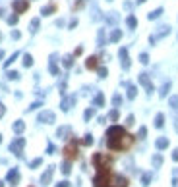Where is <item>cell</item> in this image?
Returning <instances> with one entry per match:
<instances>
[{"label": "cell", "mask_w": 178, "mask_h": 187, "mask_svg": "<svg viewBox=\"0 0 178 187\" xmlns=\"http://www.w3.org/2000/svg\"><path fill=\"white\" fill-rule=\"evenodd\" d=\"M105 137H106V147H109V150H112V153H126V150L132 149L134 141H136V137L128 133L122 125L109 127Z\"/></svg>", "instance_id": "cell-1"}, {"label": "cell", "mask_w": 178, "mask_h": 187, "mask_svg": "<svg viewBox=\"0 0 178 187\" xmlns=\"http://www.w3.org/2000/svg\"><path fill=\"white\" fill-rule=\"evenodd\" d=\"M130 181L122 174H114L112 170H99L93 177V187H128Z\"/></svg>", "instance_id": "cell-2"}, {"label": "cell", "mask_w": 178, "mask_h": 187, "mask_svg": "<svg viewBox=\"0 0 178 187\" xmlns=\"http://www.w3.org/2000/svg\"><path fill=\"white\" fill-rule=\"evenodd\" d=\"M91 162H93V166L99 170H110L112 168V156L106 154V153H95L93 158H91Z\"/></svg>", "instance_id": "cell-3"}, {"label": "cell", "mask_w": 178, "mask_h": 187, "mask_svg": "<svg viewBox=\"0 0 178 187\" xmlns=\"http://www.w3.org/2000/svg\"><path fill=\"white\" fill-rule=\"evenodd\" d=\"M62 153H64V158L66 160H76L77 156H80V149H77V139H70L68 141V145L62 149Z\"/></svg>", "instance_id": "cell-4"}, {"label": "cell", "mask_w": 178, "mask_h": 187, "mask_svg": "<svg viewBox=\"0 0 178 187\" xmlns=\"http://www.w3.org/2000/svg\"><path fill=\"white\" fill-rule=\"evenodd\" d=\"M23 147H25V139L23 137H18V139H14L12 141V145H10V153H14L16 156H23Z\"/></svg>", "instance_id": "cell-5"}, {"label": "cell", "mask_w": 178, "mask_h": 187, "mask_svg": "<svg viewBox=\"0 0 178 187\" xmlns=\"http://www.w3.org/2000/svg\"><path fill=\"white\" fill-rule=\"evenodd\" d=\"M12 8H14V14H23L27 12V8H29V0H14L12 2Z\"/></svg>", "instance_id": "cell-6"}, {"label": "cell", "mask_w": 178, "mask_h": 187, "mask_svg": "<svg viewBox=\"0 0 178 187\" xmlns=\"http://www.w3.org/2000/svg\"><path fill=\"white\" fill-rule=\"evenodd\" d=\"M41 124H54V120H56V116H54V112H51V110H45V112H41L39 114V118H37Z\"/></svg>", "instance_id": "cell-7"}, {"label": "cell", "mask_w": 178, "mask_h": 187, "mask_svg": "<svg viewBox=\"0 0 178 187\" xmlns=\"http://www.w3.org/2000/svg\"><path fill=\"white\" fill-rule=\"evenodd\" d=\"M52 176H54V166H48L47 172L41 176V183H43V185H48V183L52 181Z\"/></svg>", "instance_id": "cell-8"}, {"label": "cell", "mask_w": 178, "mask_h": 187, "mask_svg": "<svg viewBox=\"0 0 178 187\" xmlns=\"http://www.w3.org/2000/svg\"><path fill=\"white\" fill-rule=\"evenodd\" d=\"M139 83L145 87L147 93H153V83H151V79H149L147 74H139Z\"/></svg>", "instance_id": "cell-9"}, {"label": "cell", "mask_w": 178, "mask_h": 187, "mask_svg": "<svg viewBox=\"0 0 178 187\" xmlns=\"http://www.w3.org/2000/svg\"><path fill=\"white\" fill-rule=\"evenodd\" d=\"M85 68L87 70H99V56H89L85 60Z\"/></svg>", "instance_id": "cell-10"}, {"label": "cell", "mask_w": 178, "mask_h": 187, "mask_svg": "<svg viewBox=\"0 0 178 187\" xmlns=\"http://www.w3.org/2000/svg\"><path fill=\"white\" fill-rule=\"evenodd\" d=\"M6 179L10 181V185H18V181H19V172L14 168V170H10L8 172V176H6Z\"/></svg>", "instance_id": "cell-11"}, {"label": "cell", "mask_w": 178, "mask_h": 187, "mask_svg": "<svg viewBox=\"0 0 178 187\" xmlns=\"http://www.w3.org/2000/svg\"><path fill=\"white\" fill-rule=\"evenodd\" d=\"M120 58H122V68L124 70H128L130 68V58H128V48H120Z\"/></svg>", "instance_id": "cell-12"}, {"label": "cell", "mask_w": 178, "mask_h": 187, "mask_svg": "<svg viewBox=\"0 0 178 187\" xmlns=\"http://www.w3.org/2000/svg\"><path fill=\"white\" fill-rule=\"evenodd\" d=\"M76 102V97H68V98H64L62 100V106H60V108L64 110V112H68L70 108H72V104Z\"/></svg>", "instance_id": "cell-13"}, {"label": "cell", "mask_w": 178, "mask_h": 187, "mask_svg": "<svg viewBox=\"0 0 178 187\" xmlns=\"http://www.w3.org/2000/svg\"><path fill=\"white\" fill-rule=\"evenodd\" d=\"M12 129H14V133H23V129H25V124L21 120H18V121H14V125H12Z\"/></svg>", "instance_id": "cell-14"}, {"label": "cell", "mask_w": 178, "mask_h": 187, "mask_svg": "<svg viewBox=\"0 0 178 187\" xmlns=\"http://www.w3.org/2000/svg\"><path fill=\"white\" fill-rule=\"evenodd\" d=\"M155 147H157L159 150H165V149L168 147V139H167V137H159L157 143H155Z\"/></svg>", "instance_id": "cell-15"}, {"label": "cell", "mask_w": 178, "mask_h": 187, "mask_svg": "<svg viewBox=\"0 0 178 187\" xmlns=\"http://www.w3.org/2000/svg\"><path fill=\"white\" fill-rule=\"evenodd\" d=\"M54 12H56V4H48V6H45V8L41 10L43 16H51V14H54Z\"/></svg>", "instance_id": "cell-16"}, {"label": "cell", "mask_w": 178, "mask_h": 187, "mask_svg": "<svg viewBox=\"0 0 178 187\" xmlns=\"http://www.w3.org/2000/svg\"><path fill=\"white\" fill-rule=\"evenodd\" d=\"M66 135H70V127H66V125L56 131V137H60V139H66Z\"/></svg>", "instance_id": "cell-17"}, {"label": "cell", "mask_w": 178, "mask_h": 187, "mask_svg": "<svg viewBox=\"0 0 178 187\" xmlns=\"http://www.w3.org/2000/svg\"><path fill=\"white\" fill-rule=\"evenodd\" d=\"M126 23H128L130 29H136V27H138V19L134 18V16H128V18H126Z\"/></svg>", "instance_id": "cell-18"}, {"label": "cell", "mask_w": 178, "mask_h": 187, "mask_svg": "<svg viewBox=\"0 0 178 187\" xmlns=\"http://www.w3.org/2000/svg\"><path fill=\"white\" fill-rule=\"evenodd\" d=\"M165 125V114H157L155 116V127H163Z\"/></svg>", "instance_id": "cell-19"}, {"label": "cell", "mask_w": 178, "mask_h": 187, "mask_svg": "<svg viewBox=\"0 0 178 187\" xmlns=\"http://www.w3.org/2000/svg\"><path fill=\"white\" fill-rule=\"evenodd\" d=\"M120 37H122V31H120V29H114V31L110 33V42H118Z\"/></svg>", "instance_id": "cell-20"}, {"label": "cell", "mask_w": 178, "mask_h": 187, "mask_svg": "<svg viewBox=\"0 0 178 187\" xmlns=\"http://www.w3.org/2000/svg\"><path fill=\"white\" fill-rule=\"evenodd\" d=\"M136 95H138V89H136V85H128V98H136Z\"/></svg>", "instance_id": "cell-21"}, {"label": "cell", "mask_w": 178, "mask_h": 187, "mask_svg": "<svg viewBox=\"0 0 178 187\" xmlns=\"http://www.w3.org/2000/svg\"><path fill=\"white\" fill-rule=\"evenodd\" d=\"M81 143V145H85V147H89V145H93V135H91V133H87V135H85V137L80 141Z\"/></svg>", "instance_id": "cell-22"}, {"label": "cell", "mask_w": 178, "mask_h": 187, "mask_svg": "<svg viewBox=\"0 0 178 187\" xmlns=\"http://www.w3.org/2000/svg\"><path fill=\"white\" fill-rule=\"evenodd\" d=\"M168 91H170V81H167L165 85H163V89L159 91V95H161V98H163V97H167V95H168Z\"/></svg>", "instance_id": "cell-23"}, {"label": "cell", "mask_w": 178, "mask_h": 187, "mask_svg": "<svg viewBox=\"0 0 178 187\" xmlns=\"http://www.w3.org/2000/svg\"><path fill=\"white\" fill-rule=\"evenodd\" d=\"M70 172H72V164H70V160H66V162L62 164V174H64V176H68Z\"/></svg>", "instance_id": "cell-24"}, {"label": "cell", "mask_w": 178, "mask_h": 187, "mask_svg": "<svg viewBox=\"0 0 178 187\" xmlns=\"http://www.w3.org/2000/svg\"><path fill=\"white\" fill-rule=\"evenodd\" d=\"M161 164H163V156L161 154H155L153 156V168H161Z\"/></svg>", "instance_id": "cell-25"}, {"label": "cell", "mask_w": 178, "mask_h": 187, "mask_svg": "<svg viewBox=\"0 0 178 187\" xmlns=\"http://www.w3.org/2000/svg\"><path fill=\"white\" fill-rule=\"evenodd\" d=\"M62 64H64L66 68H72V66H74V56H64Z\"/></svg>", "instance_id": "cell-26"}, {"label": "cell", "mask_w": 178, "mask_h": 187, "mask_svg": "<svg viewBox=\"0 0 178 187\" xmlns=\"http://www.w3.org/2000/svg\"><path fill=\"white\" fill-rule=\"evenodd\" d=\"M23 66H25V68L33 66V56H31V54H25V56H23Z\"/></svg>", "instance_id": "cell-27"}, {"label": "cell", "mask_w": 178, "mask_h": 187, "mask_svg": "<svg viewBox=\"0 0 178 187\" xmlns=\"http://www.w3.org/2000/svg\"><path fill=\"white\" fill-rule=\"evenodd\" d=\"M161 14H163V8H157V10H153L151 14H149L147 18H149V19H157V18L161 16Z\"/></svg>", "instance_id": "cell-28"}, {"label": "cell", "mask_w": 178, "mask_h": 187, "mask_svg": "<svg viewBox=\"0 0 178 187\" xmlns=\"http://www.w3.org/2000/svg\"><path fill=\"white\" fill-rule=\"evenodd\" d=\"M85 2H87V0H76V4H74V12H77V10H81L83 6H85Z\"/></svg>", "instance_id": "cell-29"}, {"label": "cell", "mask_w": 178, "mask_h": 187, "mask_svg": "<svg viewBox=\"0 0 178 187\" xmlns=\"http://www.w3.org/2000/svg\"><path fill=\"white\" fill-rule=\"evenodd\" d=\"M39 25H41V23H39V19H33V21H31V25H29V31L35 33V31L39 29Z\"/></svg>", "instance_id": "cell-30"}, {"label": "cell", "mask_w": 178, "mask_h": 187, "mask_svg": "<svg viewBox=\"0 0 178 187\" xmlns=\"http://www.w3.org/2000/svg\"><path fill=\"white\" fill-rule=\"evenodd\" d=\"M168 104H170V108H178V97H170Z\"/></svg>", "instance_id": "cell-31"}, {"label": "cell", "mask_w": 178, "mask_h": 187, "mask_svg": "<svg viewBox=\"0 0 178 187\" xmlns=\"http://www.w3.org/2000/svg\"><path fill=\"white\" fill-rule=\"evenodd\" d=\"M95 104H97V106H103V104H105V97L101 95V93L95 97Z\"/></svg>", "instance_id": "cell-32"}, {"label": "cell", "mask_w": 178, "mask_h": 187, "mask_svg": "<svg viewBox=\"0 0 178 187\" xmlns=\"http://www.w3.org/2000/svg\"><path fill=\"white\" fill-rule=\"evenodd\" d=\"M149 181H151V174H143V176H141V183H143L145 187L149 185Z\"/></svg>", "instance_id": "cell-33"}, {"label": "cell", "mask_w": 178, "mask_h": 187, "mask_svg": "<svg viewBox=\"0 0 178 187\" xmlns=\"http://www.w3.org/2000/svg\"><path fill=\"white\" fill-rule=\"evenodd\" d=\"M48 70H51V74H52V75H58V68H56L54 60H51V66H48Z\"/></svg>", "instance_id": "cell-34"}, {"label": "cell", "mask_w": 178, "mask_h": 187, "mask_svg": "<svg viewBox=\"0 0 178 187\" xmlns=\"http://www.w3.org/2000/svg\"><path fill=\"white\" fill-rule=\"evenodd\" d=\"M93 114H95L93 108H87V110H85V114H83V118L85 120H91V118H93Z\"/></svg>", "instance_id": "cell-35"}, {"label": "cell", "mask_w": 178, "mask_h": 187, "mask_svg": "<svg viewBox=\"0 0 178 187\" xmlns=\"http://www.w3.org/2000/svg\"><path fill=\"white\" fill-rule=\"evenodd\" d=\"M18 56H19V52H16V54H12V56H10V60H6V68H8L10 64H14V62H16V60H18Z\"/></svg>", "instance_id": "cell-36"}, {"label": "cell", "mask_w": 178, "mask_h": 187, "mask_svg": "<svg viewBox=\"0 0 178 187\" xmlns=\"http://www.w3.org/2000/svg\"><path fill=\"white\" fill-rule=\"evenodd\" d=\"M118 116H120L118 110H112V112L109 114V120H110V121H116V120H118Z\"/></svg>", "instance_id": "cell-37"}, {"label": "cell", "mask_w": 178, "mask_h": 187, "mask_svg": "<svg viewBox=\"0 0 178 187\" xmlns=\"http://www.w3.org/2000/svg\"><path fill=\"white\" fill-rule=\"evenodd\" d=\"M18 18H19L18 14H14V16H10V18H8V23H10V25H16V23H18Z\"/></svg>", "instance_id": "cell-38"}, {"label": "cell", "mask_w": 178, "mask_h": 187, "mask_svg": "<svg viewBox=\"0 0 178 187\" xmlns=\"http://www.w3.org/2000/svg\"><path fill=\"white\" fill-rule=\"evenodd\" d=\"M120 102H122V97H120V95L112 97V104H114V106H120Z\"/></svg>", "instance_id": "cell-39"}, {"label": "cell", "mask_w": 178, "mask_h": 187, "mask_svg": "<svg viewBox=\"0 0 178 187\" xmlns=\"http://www.w3.org/2000/svg\"><path fill=\"white\" fill-rule=\"evenodd\" d=\"M139 62H141V64H147V62H149V54L141 52V54H139Z\"/></svg>", "instance_id": "cell-40"}, {"label": "cell", "mask_w": 178, "mask_h": 187, "mask_svg": "<svg viewBox=\"0 0 178 187\" xmlns=\"http://www.w3.org/2000/svg\"><path fill=\"white\" fill-rule=\"evenodd\" d=\"M145 135H147V129H145V127H139L138 137H139V139H145Z\"/></svg>", "instance_id": "cell-41"}, {"label": "cell", "mask_w": 178, "mask_h": 187, "mask_svg": "<svg viewBox=\"0 0 178 187\" xmlns=\"http://www.w3.org/2000/svg\"><path fill=\"white\" fill-rule=\"evenodd\" d=\"M43 164V158H35V160L31 162V168H37V166H41Z\"/></svg>", "instance_id": "cell-42"}, {"label": "cell", "mask_w": 178, "mask_h": 187, "mask_svg": "<svg viewBox=\"0 0 178 187\" xmlns=\"http://www.w3.org/2000/svg\"><path fill=\"white\" fill-rule=\"evenodd\" d=\"M8 79H19V74L18 71H8Z\"/></svg>", "instance_id": "cell-43"}, {"label": "cell", "mask_w": 178, "mask_h": 187, "mask_svg": "<svg viewBox=\"0 0 178 187\" xmlns=\"http://www.w3.org/2000/svg\"><path fill=\"white\" fill-rule=\"evenodd\" d=\"M99 45H105V33H103V29L99 31Z\"/></svg>", "instance_id": "cell-44"}, {"label": "cell", "mask_w": 178, "mask_h": 187, "mask_svg": "<svg viewBox=\"0 0 178 187\" xmlns=\"http://www.w3.org/2000/svg\"><path fill=\"white\" fill-rule=\"evenodd\" d=\"M134 121H136V118H134L132 114H130V116L126 118V124H128V125H134Z\"/></svg>", "instance_id": "cell-45"}, {"label": "cell", "mask_w": 178, "mask_h": 187, "mask_svg": "<svg viewBox=\"0 0 178 187\" xmlns=\"http://www.w3.org/2000/svg\"><path fill=\"white\" fill-rule=\"evenodd\" d=\"M99 77H106V68H99Z\"/></svg>", "instance_id": "cell-46"}, {"label": "cell", "mask_w": 178, "mask_h": 187, "mask_svg": "<svg viewBox=\"0 0 178 187\" xmlns=\"http://www.w3.org/2000/svg\"><path fill=\"white\" fill-rule=\"evenodd\" d=\"M4 114H6V106L0 102V118H4Z\"/></svg>", "instance_id": "cell-47"}, {"label": "cell", "mask_w": 178, "mask_h": 187, "mask_svg": "<svg viewBox=\"0 0 178 187\" xmlns=\"http://www.w3.org/2000/svg\"><path fill=\"white\" fill-rule=\"evenodd\" d=\"M56 187H70V181H60V183H56Z\"/></svg>", "instance_id": "cell-48"}, {"label": "cell", "mask_w": 178, "mask_h": 187, "mask_svg": "<svg viewBox=\"0 0 178 187\" xmlns=\"http://www.w3.org/2000/svg\"><path fill=\"white\" fill-rule=\"evenodd\" d=\"M172 160L178 162V149H174V153H172Z\"/></svg>", "instance_id": "cell-49"}, {"label": "cell", "mask_w": 178, "mask_h": 187, "mask_svg": "<svg viewBox=\"0 0 178 187\" xmlns=\"http://www.w3.org/2000/svg\"><path fill=\"white\" fill-rule=\"evenodd\" d=\"M47 150H48V154H54V150H56V149H54V145H48Z\"/></svg>", "instance_id": "cell-50"}, {"label": "cell", "mask_w": 178, "mask_h": 187, "mask_svg": "<svg viewBox=\"0 0 178 187\" xmlns=\"http://www.w3.org/2000/svg\"><path fill=\"white\" fill-rule=\"evenodd\" d=\"M12 39H19V31H12Z\"/></svg>", "instance_id": "cell-51"}, {"label": "cell", "mask_w": 178, "mask_h": 187, "mask_svg": "<svg viewBox=\"0 0 178 187\" xmlns=\"http://www.w3.org/2000/svg\"><path fill=\"white\" fill-rule=\"evenodd\" d=\"M39 106H41V102H35V104L29 106V110H35V108H39Z\"/></svg>", "instance_id": "cell-52"}, {"label": "cell", "mask_w": 178, "mask_h": 187, "mask_svg": "<svg viewBox=\"0 0 178 187\" xmlns=\"http://www.w3.org/2000/svg\"><path fill=\"white\" fill-rule=\"evenodd\" d=\"M174 129H176V133H178V120L174 121Z\"/></svg>", "instance_id": "cell-53"}, {"label": "cell", "mask_w": 178, "mask_h": 187, "mask_svg": "<svg viewBox=\"0 0 178 187\" xmlns=\"http://www.w3.org/2000/svg\"><path fill=\"white\" fill-rule=\"evenodd\" d=\"M0 18H4V8H0Z\"/></svg>", "instance_id": "cell-54"}, {"label": "cell", "mask_w": 178, "mask_h": 187, "mask_svg": "<svg viewBox=\"0 0 178 187\" xmlns=\"http://www.w3.org/2000/svg\"><path fill=\"white\" fill-rule=\"evenodd\" d=\"M4 58V50H0V60H2Z\"/></svg>", "instance_id": "cell-55"}, {"label": "cell", "mask_w": 178, "mask_h": 187, "mask_svg": "<svg viewBox=\"0 0 178 187\" xmlns=\"http://www.w3.org/2000/svg\"><path fill=\"white\" fill-rule=\"evenodd\" d=\"M0 187H4V181H2V179H0Z\"/></svg>", "instance_id": "cell-56"}, {"label": "cell", "mask_w": 178, "mask_h": 187, "mask_svg": "<svg viewBox=\"0 0 178 187\" xmlns=\"http://www.w3.org/2000/svg\"><path fill=\"white\" fill-rule=\"evenodd\" d=\"M141 2H145V0H138V4H141Z\"/></svg>", "instance_id": "cell-57"}, {"label": "cell", "mask_w": 178, "mask_h": 187, "mask_svg": "<svg viewBox=\"0 0 178 187\" xmlns=\"http://www.w3.org/2000/svg\"><path fill=\"white\" fill-rule=\"evenodd\" d=\"M0 143H2V135H0Z\"/></svg>", "instance_id": "cell-58"}, {"label": "cell", "mask_w": 178, "mask_h": 187, "mask_svg": "<svg viewBox=\"0 0 178 187\" xmlns=\"http://www.w3.org/2000/svg\"><path fill=\"white\" fill-rule=\"evenodd\" d=\"M109 2H110V0H109Z\"/></svg>", "instance_id": "cell-59"}]
</instances>
